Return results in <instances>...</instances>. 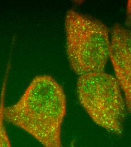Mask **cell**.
Listing matches in <instances>:
<instances>
[{
	"label": "cell",
	"mask_w": 131,
	"mask_h": 147,
	"mask_svg": "<svg viewBox=\"0 0 131 147\" xmlns=\"http://www.w3.org/2000/svg\"><path fill=\"white\" fill-rule=\"evenodd\" d=\"M67 100L52 76H36L14 104L5 107V121L23 129L44 147H62Z\"/></svg>",
	"instance_id": "obj_1"
},
{
	"label": "cell",
	"mask_w": 131,
	"mask_h": 147,
	"mask_svg": "<svg viewBox=\"0 0 131 147\" xmlns=\"http://www.w3.org/2000/svg\"><path fill=\"white\" fill-rule=\"evenodd\" d=\"M66 52L72 70L77 75L103 71L109 59L111 34L102 22L74 10L64 20Z\"/></svg>",
	"instance_id": "obj_2"
},
{
	"label": "cell",
	"mask_w": 131,
	"mask_h": 147,
	"mask_svg": "<svg viewBox=\"0 0 131 147\" xmlns=\"http://www.w3.org/2000/svg\"><path fill=\"white\" fill-rule=\"evenodd\" d=\"M77 93L80 104L96 125L117 135L123 133L127 110L115 76L104 71L80 75Z\"/></svg>",
	"instance_id": "obj_3"
},
{
	"label": "cell",
	"mask_w": 131,
	"mask_h": 147,
	"mask_svg": "<svg viewBox=\"0 0 131 147\" xmlns=\"http://www.w3.org/2000/svg\"><path fill=\"white\" fill-rule=\"evenodd\" d=\"M110 34L109 59L123 93L127 110L131 114V30L117 23Z\"/></svg>",
	"instance_id": "obj_4"
},
{
	"label": "cell",
	"mask_w": 131,
	"mask_h": 147,
	"mask_svg": "<svg viewBox=\"0 0 131 147\" xmlns=\"http://www.w3.org/2000/svg\"><path fill=\"white\" fill-rule=\"evenodd\" d=\"M7 76H5L0 95V147H11V142L5 127L3 110L5 108V98Z\"/></svg>",
	"instance_id": "obj_5"
},
{
	"label": "cell",
	"mask_w": 131,
	"mask_h": 147,
	"mask_svg": "<svg viewBox=\"0 0 131 147\" xmlns=\"http://www.w3.org/2000/svg\"><path fill=\"white\" fill-rule=\"evenodd\" d=\"M126 27L131 30V0L128 1L126 9Z\"/></svg>",
	"instance_id": "obj_6"
}]
</instances>
